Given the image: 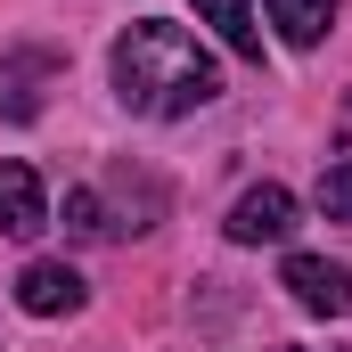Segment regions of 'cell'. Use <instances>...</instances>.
<instances>
[{
  "mask_svg": "<svg viewBox=\"0 0 352 352\" xmlns=\"http://www.w3.org/2000/svg\"><path fill=\"white\" fill-rule=\"evenodd\" d=\"M107 74H115V98H123L131 115H156V123L197 115L205 98H221V66L205 58V41H197L188 25H173V16H140V25L115 41Z\"/></svg>",
  "mask_w": 352,
  "mask_h": 352,
  "instance_id": "6da1fadb",
  "label": "cell"
},
{
  "mask_svg": "<svg viewBox=\"0 0 352 352\" xmlns=\"http://www.w3.org/2000/svg\"><path fill=\"white\" fill-rule=\"evenodd\" d=\"M287 295L311 311V320H336V311H352V270L328 263V254H287Z\"/></svg>",
  "mask_w": 352,
  "mask_h": 352,
  "instance_id": "7a4b0ae2",
  "label": "cell"
},
{
  "mask_svg": "<svg viewBox=\"0 0 352 352\" xmlns=\"http://www.w3.org/2000/svg\"><path fill=\"white\" fill-rule=\"evenodd\" d=\"M50 74H58V50H8V58H0V115H8V123H33Z\"/></svg>",
  "mask_w": 352,
  "mask_h": 352,
  "instance_id": "3957f363",
  "label": "cell"
},
{
  "mask_svg": "<svg viewBox=\"0 0 352 352\" xmlns=\"http://www.w3.org/2000/svg\"><path fill=\"white\" fill-rule=\"evenodd\" d=\"M287 230H295V197H287L278 180L246 188V197L230 205V238H238V246H278Z\"/></svg>",
  "mask_w": 352,
  "mask_h": 352,
  "instance_id": "277c9868",
  "label": "cell"
},
{
  "mask_svg": "<svg viewBox=\"0 0 352 352\" xmlns=\"http://www.w3.org/2000/svg\"><path fill=\"white\" fill-rule=\"evenodd\" d=\"M50 230V197L33 164H0V238H41Z\"/></svg>",
  "mask_w": 352,
  "mask_h": 352,
  "instance_id": "5b68a950",
  "label": "cell"
},
{
  "mask_svg": "<svg viewBox=\"0 0 352 352\" xmlns=\"http://www.w3.org/2000/svg\"><path fill=\"white\" fill-rule=\"evenodd\" d=\"M16 303H25L33 320H66V311H82V278H74L66 263H25Z\"/></svg>",
  "mask_w": 352,
  "mask_h": 352,
  "instance_id": "8992f818",
  "label": "cell"
},
{
  "mask_svg": "<svg viewBox=\"0 0 352 352\" xmlns=\"http://www.w3.org/2000/svg\"><path fill=\"white\" fill-rule=\"evenodd\" d=\"M263 8H270L287 50H320V33L336 25V0H263Z\"/></svg>",
  "mask_w": 352,
  "mask_h": 352,
  "instance_id": "52a82bcc",
  "label": "cell"
},
{
  "mask_svg": "<svg viewBox=\"0 0 352 352\" xmlns=\"http://www.w3.org/2000/svg\"><path fill=\"white\" fill-rule=\"evenodd\" d=\"M197 16L238 50V58H263V33H254V0H197Z\"/></svg>",
  "mask_w": 352,
  "mask_h": 352,
  "instance_id": "ba28073f",
  "label": "cell"
},
{
  "mask_svg": "<svg viewBox=\"0 0 352 352\" xmlns=\"http://www.w3.org/2000/svg\"><path fill=\"white\" fill-rule=\"evenodd\" d=\"M66 230H74V238H115V221H107L98 188H66Z\"/></svg>",
  "mask_w": 352,
  "mask_h": 352,
  "instance_id": "9c48e42d",
  "label": "cell"
},
{
  "mask_svg": "<svg viewBox=\"0 0 352 352\" xmlns=\"http://www.w3.org/2000/svg\"><path fill=\"white\" fill-rule=\"evenodd\" d=\"M320 213H328V221H352V156L320 173Z\"/></svg>",
  "mask_w": 352,
  "mask_h": 352,
  "instance_id": "30bf717a",
  "label": "cell"
}]
</instances>
